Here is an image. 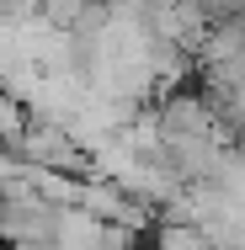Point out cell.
<instances>
[{"instance_id": "6da1fadb", "label": "cell", "mask_w": 245, "mask_h": 250, "mask_svg": "<svg viewBox=\"0 0 245 250\" xmlns=\"http://www.w3.org/2000/svg\"><path fill=\"white\" fill-rule=\"evenodd\" d=\"M160 250H208V245L197 240L192 229H165V234H160Z\"/></svg>"}]
</instances>
